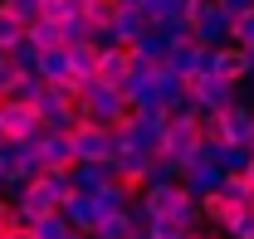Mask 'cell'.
<instances>
[{
    "instance_id": "cell-1",
    "label": "cell",
    "mask_w": 254,
    "mask_h": 239,
    "mask_svg": "<svg viewBox=\"0 0 254 239\" xmlns=\"http://www.w3.org/2000/svg\"><path fill=\"white\" fill-rule=\"evenodd\" d=\"M68 195H73V171H39L30 185L15 190L20 225H39V220H49L54 210L68 205Z\"/></svg>"
},
{
    "instance_id": "cell-2",
    "label": "cell",
    "mask_w": 254,
    "mask_h": 239,
    "mask_svg": "<svg viewBox=\"0 0 254 239\" xmlns=\"http://www.w3.org/2000/svg\"><path fill=\"white\" fill-rule=\"evenodd\" d=\"M78 118L103 122V127H123L132 118L127 93L123 88H103V83H83V93H78Z\"/></svg>"
},
{
    "instance_id": "cell-3",
    "label": "cell",
    "mask_w": 254,
    "mask_h": 239,
    "mask_svg": "<svg viewBox=\"0 0 254 239\" xmlns=\"http://www.w3.org/2000/svg\"><path fill=\"white\" fill-rule=\"evenodd\" d=\"M166 113H132L123 127H113L118 132V147H132L142 151V156H161V142H166Z\"/></svg>"
},
{
    "instance_id": "cell-4",
    "label": "cell",
    "mask_w": 254,
    "mask_h": 239,
    "mask_svg": "<svg viewBox=\"0 0 254 239\" xmlns=\"http://www.w3.org/2000/svg\"><path fill=\"white\" fill-rule=\"evenodd\" d=\"M186 98L195 113H230L245 93L235 83H225V78H215V73H195V78H186Z\"/></svg>"
},
{
    "instance_id": "cell-5",
    "label": "cell",
    "mask_w": 254,
    "mask_h": 239,
    "mask_svg": "<svg viewBox=\"0 0 254 239\" xmlns=\"http://www.w3.org/2000/svg\"><path fill=\"white\" fill-rule=\"evenodd\" d=\"M34 113H39V122L49 127V132H73L78 127V98L68 88H59V83H44V93L34 98Z\"/></svg>"
},
{
    "instance_id": "cell-6",
    "label": "cell",
    "mask_w": 254,
    "mask_h": 239,
    "mask_svg": "<svg viewBox=\"0 0 254 239\" xmlns=\"http://www.w3.org/2000/svg\"><path fill=\"white\" fill-rule=\"evenodd\" d=\"M68 147H73V161H113V156H118V132L83 118L68 132Z\"/></svg>"
},
{
    "instance_id": "cell-7",
    "label": "cell",
    "mask_w": 254,
    "mask_h": 239,
    "mask_svg": "<svg viewBox=\"0 0 254 239\" xmlns=\"http://www.w3.org/2000/svg\"><path fill=\"white\" fill-rule=\"evenodd\" d=\"M186 20H190V30H195V44H205V49L230 44V15H225L215 0H186Z\"/></svg>"
},
{
    "instance_id": "cell-8",
    "label": "cell",
    "mask_w": 254,
    "mask_h": 239,
    "mask_svg": "<svg viewBox=\"0 0 254 239\" xmlns=\"http://www.w3.org/2000/svg\"><path fill=\"white\" fill-rule=\"evenodd\" d=\"M0 127H5V142H15V147H30L34 137L44 132L39 113L30 103H20V98H0Z\"/></svg>"
},
{
    "instance_id": "cell-9",
    "label": "cell",
    "mask_w": 254,
    "mask_h": 239,
    "mask_svg": "<svg viewBox=\"0 0 254 239\" xmlns=\"http://www.w3.org/2000/svg\"><path fill=\"white\" fill-rule=\"evenodd\" d=\"M137 200L147 205L152 220H181V210H186L195 195H186V185H181V180H152Z\"/></svg>"
},
{
    "instance_id": "cell-10",
    "label": "cell",
    "mask_w": 254,
    "mask_h": 239,
    "mask_svg": "<svg viewBox=\"0 0 254 239\" xmlns=\"http://www.w3.org/2000/svg\"><path fill=\"white\" fill-rule=\"evenodd\" d=\"M30 151H34V161H39V171H73L78 161H73V147H68V132H39L30 142Z\"/></svg>"
},
{
    "instance_id": "cell-11",
    "label": "cell",
    "mask_w": 254,
    "mask_h": 239,
    "mask_svg": "<svg viewBox=\"0 0 254 239\" xmlns=\"http://www.w3.org/2000/svg\"><path fill=\"white\" fill-rule=\"evenodd\" d=\"M132 54H127V44H108L103 49V59H98V73H93V83H103V88H127L132 83Z\"/></svg>"
},
{
    "instance_id": "cell-12",
    "label": "cell",
    "mask_w": 254,
    "mask_h": 239,
    "mask_svg": "<svg viewBox=\"0 0 254 239\" xmlns=\"http://www.w3.org/2000/svg\"><path fill=\"white\" fill-rule=\"evenodd\" d=\"M210 73L225 78V83H250V59H245V49L240 44H220V49H210Z\"/></svg>"
},
{
    "instance_id": "cell-13",
    "label": "cell",
    "mask_w": 254,
    "mask_h": 239,
    "mask_svg": "<svg viewBox=\"0 0 254 239\" xmlns=\"http://www.w3.org/2000/svg\"><path fill=\"white\" fill-rule=\"evenodd\" d=\"M220 122H225V147H250L254 151V103H235L230 113H220Z\"/></svg>"
},
{
    "instance_id": "cell-14",
    "label": "cell",
    "mask_w": 254,
    "mask_h": 239,
    "mask_svg": "<svg viewBox=\"0 0 254 239\" xmlns=\"http://www.w3.org/2000/svg\"><path fill=\"white\" fill-rule=\"evenodd\" d=\"M166 68H171L176 78L210 73V49H205V44H176V49H171V59H166Z\"/></svg>"
},
{
    "instance_id": "cell-15",
    "label": "cell",
    "mask_w": 254,
    "mask_h": 239,
    "mask_svg": "<svg viewBox=\"0 0 254 239\" xmlns=\"http://www.w3.org/2000/svg\"><path fill=\"white\" fill-rule=\"evenodd\" d=\"M200 210H205V225H215V230H225V225H230V220H235L240 210H250V200L230 195V190L220 185V190H210V195L200 200Z\"/></svg>"
},
{
    "instance_id": "cell-16",
    "label": "cell",
    "mask_w": 254,
    "mask_h": 239,
    "mask_svg": "<svg viewBox=\"0 0 254 239\" xmlns=\"http://www.w3.org/2000/svg\"><path fill=\"white\" fill-rule=\"evenodd\" d=\"M64 215H68V225H73L78 235H93L98 220H103V205H98V195H83V190H73V195H68V205H64Z\"/></svg>"
},
{
    "instance_id": "cell-17",
    "label": "cell",
    "mask_w": 254,
    "mask_h": 239,
    "mask_svg": "<svg viewBox=\"0 0 254 239\" xmlns=\"http://www.w3.org/2000/svg\"><path fill=\"white\" fill-rule=\"evenodd\" d=\"M147 30H152V20H147V10H137V5H123L118 20H113V39H118V44H137Z\"/></svg>"
},
{
    "instance_id": "cell-18",
    "label": "cell",
    "mask_w": 254,
    "mask_h": 239,
    "mask_svg": "<svg viewBox=\"0 0 254 239\" xmlns=\"http://www.w3.org/2000/svg\"><path fill=\"white\" fill-rule=\"evenodd\" d=\"M108 180H113V161H78L73 166V190H83V195H98Z\"/></svg>"
},
{
    "instance_id": "cell-19",
    "label": "cell",
    "mask_w": 254,
    "mask_h": 239,
    "mask_svg": "<svg viewBox=\"0 0 254 239\" xmlns=\"http://www.w3.org/2000/svg\"><path fill=\"white\" fill-rule=\"evenodd\" d=\"M98 59H103V49H98L93 39H83V44H68V68H73V78H78V83H93Z\"/></svg>"
},
{
    "instance_id": "cell-20",
    "label": "cell",
    "mask_w": 254,
    "mask_h": 239,
    "mask_svg": "<svg viewBox=\"0 0 254 239\" xmlns=\"http://www.w3.org/2000/svg\"><path fill=\"white\" fill-rule=\"evenodd\" d=\"M25 39H30L39 54H44V49H68V34H64V25H59V20H34Z\"/></svg>"
},
{
    "instance_id": "cell-21",
    "label": "cell",
    "mask_w": 254,
    "mask_h": 239,
    "mask_svg": "<svg viewBox=\"0 0 254 239\" xmlns=\"http://www.w3.org/2000/svg\"><path fill=\"white\" fill-rule=\"evenodd\" d=\"M25 34H30V30H25V25H20V20H15L5 5H0V54L20 49V44H25Z\"/></svg>"
},
{
    "instance_id": "cell-22",
    "label": "cell",
    "mask_w": 254,
    "mask_h": 239,
    "mask_svg": "<svg viewBox=\"0 0 254 239\" xmlns=\"http://www.w3.org/2000/svg\"><path fill=\"white\" fill-rule=\"evenodd\" d=\"M0 5H5V10H10L25 30H30L34 20H44V0H0Z\"/></svg>"
},
{
    "instance_id": "cell-23",
    "label": "cell",
    "mask_w": 254,
    "mask_h": 239,
    "mask_svg": "<svg viewBox=\"0 0 254 239\" xmlns=\"http://www.w3.org/2000/svg\"><path fill=\"white\" fill-rule=\"evenodd\" d=\"M118 10H123V0H88V25L93 30H108L118 20Z\"/></svg>"
},
{
    "instance_id": "cell-24",
    "label": "cell",
    "mask_w": 254,
    "mask_h": 239,
    "mask_svg": "<svg viewBox=\"0 0 254 239\" xmlns=\"http://www.w3.org/2000/svg\"><path fill=\"white\" fill-rule=\"evenodd\" d=\"M20 63L10 59V54H0V98H15V88H20Z\"/></svg>"
},
{
    "instance_id": "cell-25",
    "label": "cell",
    "mask_w": 254,
    "mask_h": 239,
    "mask_svg": "<svg viewBox=\"0 0 254 239\" xmlns=\"http://www.w3.org/2000/svg\"><path fill=\"white\" fill-rule=\"evenodd\" d=\"M230 44H240V49L254 44V10H245L240 20H230Z\"/></svg>"
},
{
    "instance_id": "cell-26",
    "label": "cell",
    "mask_w": 254,
    "mask_h": 239,
    "mask_svg": "<svg viewBox=\"0 0 254 239\" xmlns=\"http://www.w3.org/2000/svg\"><path fill=\"white\" fill-rule=\"evenodd\" d=\"M20 230V210H15V195H0V239H10Z\"/></svg>"
},
{
    "instance_id": "cell-27",
    "label": "cell",
    "mask_w": 254,
    "mask_h": 239,
    "mask_svg": "<svg viewBox=\"0 0 254 239\" xmlns=\"http://www.w3.org/2000/svg\"><path fill=\"white\" fill-rule=\"evenodd\" d=\"M10 59L20 63V73H39V49H34L30 39H25L20 49H10Z\"/></svg>"
},
{
    "instance_id": "cell-28",
    "label": "cell",
    "mask_w": 254,
    "mask_h": 239,
    "mask_svg": "<svg viewBox=\"0 0 254 239\" xmlns=\"http://www.w3.org/2000/svg\"><path fill=\"white\" fill-rule=\"evenodd\" d=\"M225 235L230 239H254V210H240V215L225 225Z\"/></svg>"
},
{
    "instance_id": "cell-29",
    "label": "cell",
    "mask_w": 254,
    "mask_h": 239,
    "mask_svg": "<svg viewBox=\"0 0 254 239\" xmlns=\"http://www.w3.org/2000/svg\"><path fill=\"white\" fill-rule=\"evenodd\" d=\"M215 5H220V10L230 15V20H240L245 10H254V0H215Z\"/></svg>"
},
{
    "instance_id": "cell-30",
    "label": "cell",
    "mask_w": 254,
    "mask_h": 239,
    "mask_svg": "<svg viewBox=\"0 0 254 239\" xmlns=\"http://www.w3.org/2000/svg\"><path fill=\"white\" fill-rule=\"evenodd\" d=\"M190 239H230V235H225V230H195Z\"/></svg>"
},
{
    "instance_id": "cell-31",
    "label": "cell",
    "mask_w": 254,
    "mask_h": 239,
    "mask_svg": "<svg viewBox=\"0 0 254 239\" xmlns=\"http://www.w3.org/2000/svg\"><path fill=\"white\" fill-rule=\"evenodd\" d=\"M10 239H34V230H30V225H20V230H15Z\"/></svg>"
},
{
    "instance_id": "cell-32",
    "label": "cell",
    "mask_w": 254,
    "mask_h": 239,
    "mask_svg": "<svg viewBox=\"0 0 254 239\" xmlns=\"http://www.w3.org/2000/svg\"><path fill=\"white\" fill-rule=\"evenodd\" d=\"M245 59H250V78H254V44H250V49H245Z\"/></svg>"
},
{
    "instance_id": "cell-33",
    "label": "cell",
    "mask_w": 254,
    "mask_h": 239,
    "mask_svg": "<svg viewBox=\"0 0 254 239\" xmlns=\"http://www.w3.org/2000/svg\"><path fill=\"white\" fill-rule=\"evenodd\" d=\"M245 180H250V190H254V156H250V171H245Z\"/></svg>"
},
{
    "instance_id": "cell-34",
    "label": "cell",
    "mask_w": 254,
    "mask_h": 239,
    "mask_svg": "<svg viewBox=\"0 0 254 239\" xmlns=\"http://www.w3.org/2000/svg\"><path fill=\"white\" fill-rule=\"evenodd\" d=\"M0 147H5V127H0Z\"/></svg>"
},
{
    "instance_id": "cell-35",
    "label": "cell",
    "mask_w": 254,
    "mask_h": 239,
    "mask_svg": "<svg viewBox=\"0 0 254 239\" xmlns=\"http://www.w3.org/2000/svg\"><path fill=\"white\" fill-rule=\"evenodd\" d=\"M250 210H254V200H250Z\"/></svg>"
},
{
    "instance_id": "cell-36",
    "label": "cell",
    "mask_w": 254,
    "mask_h": 239,
    "mask_svg": "<svg viewBox=\"0 0 254 239\" xmlns=\"http://www.w3.org/2000/svg\"><path fill=\"white\" fill-rule=\"evenodd\" d=\"M250 83H254V78H250Z\"/></svg>"
}]
</instances>
